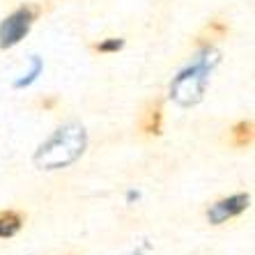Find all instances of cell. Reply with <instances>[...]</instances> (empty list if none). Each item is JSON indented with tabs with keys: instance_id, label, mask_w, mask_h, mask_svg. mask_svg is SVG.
Listing matches in <instances>:
<instances>
[{
	"instance_id": "obj_5",
	"label": "cell",
	"mask_w": 255,
	"mask_h": 255,
	"mask_svg": "<svg viewBox=\"0 0 255 255\" xmlns=\"http://www.w3.org/2000/svg\"><path fill=\"white\" fill-rule=\"evenodd\" d=\"M163 129V104L161 99L149 101L140 115V131L145 136H161Z\"/></svg>"
},
{
	"instance_id": "obj_8",
	"label": "cell",
	"mask_w": 255,
	"mask_h": 255,
	"mask_svg": "<svg viewBox=\"0 0 255 255\" xmlns=\"http://www.w3.org/2000/svg\"><path fill=\"white\" fill-rule=\"evenodd\" d=\"M253 138H255V131H253V122L251 120L237 122L230 131V140L235 147H249L251 142H253Z\"/></svg>"
},
{
	"instance_id": "obj_10",
	"label": "cell",
	"mask_w": 255,
	"mask_h": 255,
	"mask_svg": "<svg viewBox=\"0 0 255 255\" xmlns=\"http://www.w3.org/2000/svg\"><path fill=\"white\" fill-rule=\"evenodd\" d=\"M39 71H42V60H39V58H32V71L28 74V78H21V81H16V88H23V85L32 83Z\"/></svg>"
},
{
	"instance_id": "obj_4",
	"label": "cell",
	"mask_w": 255,
	"mask_h": 255,
	"mask_svg": "<svg viewBox=\"0 0 255 255\" xmlns=\"http://www.w3.org/2000/svg\"><path fill=\"white\" fill-rule=\"evenodd\" d=\"M249 202H251L249 193H237V196H230V198H223V200L214 202L212 207L207 209L209 223L212 226H221V223L235 219V216H239L242 212L249 209Z\"/></svg>"
},
{
	"instance_id": "obj_11",
	"label": "cell",
	"mask_w": 255,
	"mask_h": 255,
	"mask_svg": "<svg viewBox=\"0 0 255 255\" xmlns=\"http://www.w3.org/2000/svg\"><path fill=\"white\" fill-rule=\"evenodd\" d=\"M131 255H142V251H133V253H131Z\"/></svg>"
},
{
	"instance_id": "obj_7",
	"label": "cell",
	"mask_w": 255,
	"mask_h": 255,
	"mask_svg": "<svg viewBox=\"0 0 255 255\" xmlns=\"http://www.w3.org/2000/svg\"><path fill=\"white\" fill-rule=\"evenodd\" d=\"M226 35H228V25L223 23L221 18H214V21H209V23L205 25V30H202L200 37H198V42H200V46H212V44L221 42Z\"/></svg>"
},
{
	"instance_id": "obj_2",
	"label": "cell",
	"mask_w": 255,
	"mask_h": 255,
	"mask_svg": "<svg viewBox=\"0 0 255 255\" xmlns=\"http://www.w3.org/2000/svg\"><path fill=\"white\" fill-rule=\"evenodd\" d=\"M216 62H219V53L216 51H205L202 55H198L193 65L182 69L175 76V81L170 85L172 99L177 101L179 106H196L198 101L202 99V95H205L209 74H212V67Z\"/></svg>"
},
{
	"instance_id": "obj_6",
	"label": "cell",
	"mask_w": 255,
	"mask_h": 255,
	"mask_svg": "<svg viewBox=\"0 0 255 255\" xmlns=\"http://www.w3.org/2000/svg\"><path fill=\"white\" fill-rule=\"evenodd\" d=\"M21 228H23V214L21 212H14V209L0 212V239L14 237Z\"/></svg>"
},
{
	"instance_id": "obj_9",
	"label": "cell",
	"mask_w": 255,
	"mask_h": 255,
	"mask_svg": "<svg viewBox=\"0 0 255 255\" xmlns=\"http://www.w3.org/2000/svg\"><path fill=\"white\" fill-rule=\"evenodd\" d=\"M125 46V42L122 39H115V37H111V39H104V42L95 44V51L97 53H115V51H120V48Z\"/></svg>"
},
{
	"instance_id": "obj_12",
	"label": "cell",
	"mask_w": 255,
	"mask_h": 255,
	"mask_svg": "<svg viewBox=\"0 0 255 255\" xmlns=\"http://www.w3.org/2000/svg\"><path fill=\"white\" fill-rule=\"evenodd\" d=\"M71 255H74V253H71Z\"/></svg>"
},
{
	"instance_id": "obj_3",
	"label": "cell",
	"mask_w": 255,
	"mask_h": 255,
	"mask_svg": "<svg viewBox=\"0 0 255 255\" xmlns=\"http://www.w3.org/2000/svg\"><path fill=\"white\" fill-rule=\"evenodd\" d=\"M37 12H39V9H35V7H18L14 14H9V16L0 23V46L2 48L16 46V44L28 35V30H30V25H32V21H35Z\"/></svg>"
},
{
	"instance_id": "obj_1",
	"label": "cell",
	"mask_w": 255,
	"mask_h": 255,
	"mask_svg": "<svg viewBox=\"0 0 255 255\" xmlns=\"http://www.w3.org/2000/svg\"><path fill=\"white\" fill-rule=\"evenodd\" d=\"M85 145H88V136H85L83 127L71 122V125L60 127L53 136L37 149L35 163L39 168H44V170L67 168L83 154Z\"/></svg>"
}]
</instances>
